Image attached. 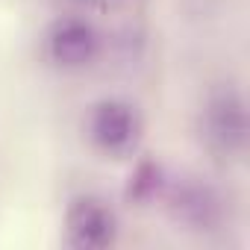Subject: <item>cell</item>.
I'll return each instance as SVG.
<instances>
[{"label":"cell","instance_id":"cell-1","mask_svg":"<svg viewBox=\"0 0 250 250\" xmlns=\"http://www.w3.org/2000/svg\"><path fill=\"white\" fill-rule=\"evenodd\" d=\"M88 139L106 156H127L142 139V115L130 100L103 97L88 112Z\"/></svg>","mask_w":250,"mask_h":250},{"label":"cell","instance_id":"cell-2","mask_svg":"<svg viewBox=\"0 0 250 250\" xmlns=\"http://www.w3.org/2000/svg\"><path fill=\"white\" fill-rule=\"evenodd\" d=\"M65 238L77 250H106L118 241V215L97 194H77L65 209Z\"/></svg>","mask_w":250,"mask_h":250},{"label":"cell","instance_id":"cell-3","mask_svg":"<svg viewBox=\"0 0 250 250\" xmlns=\"http://www.w3.org/2000/svg\"><path fill=\"white\" fill-rule=\"evenodd\" d=\"M100 53V33L94 30L91 21L68 15L59 18L50 33H47V56L59 68H85L97 59Z\"/></svg>","mask_w":250,"mask_h":250},{"label":"cell","instance_id":"cell-4","mask_svg":"<svg viewBox=\"0 0 250 250\" xmlns=\"http://www.w3.org/2000/svg\"><path fill=\"white\" fill-rule=\"evenodd\" d=\"M203 127H206V139L215 147H221L227 153L244 147V142H247V109H244L241 94L232 88L218 91L206 103Z\"/></svg>","mask_w":250,"mask_h":250},{"label":"cell","instance_id":"cell-5","mask_svg":"<svg viewBox=\"0 0 250 250\" xmlns=\"http://www.w3.org/2000/svg\"><path fill=\"white\" fill-rule=\"evenodd\" d=\"M165 186V174H162V165L153 162V159H142L133 174H130V183H127V200L133 203H150L153 197H159Z\"/></svg>","mask_w":250,"mask_h":250},{"label":"cell","instance_id":"cell-6","mask_svg":"<svg viewBox=\"0 0 250 250\" xmlns=\"http://www.w3.org/2000/svg\"><path fill=\"white\" fill-rule=\"evenodd\" d=\"M177 212H180L188 224L203 227V224H209L212 215H215V197H212L206 188H200V186L183 188L180 197H177Z\"/></svg>","mask_w":250,"mask_h":250}]
</instances>
